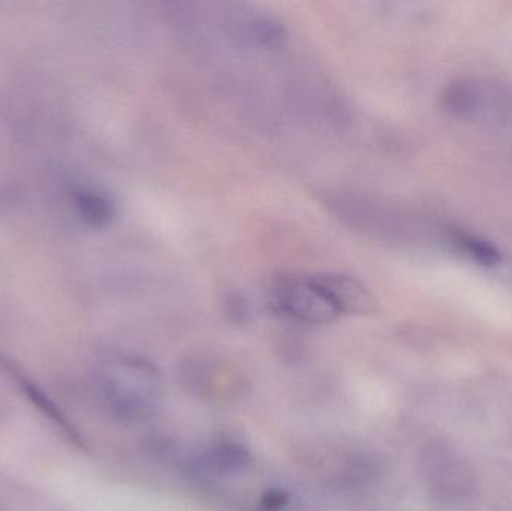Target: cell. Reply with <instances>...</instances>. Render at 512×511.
I'll list each match as a JSON object with an SVG mask.
<instances>
[{"label":"cell","mask_w":512,"mask_h":511,"mask_svg":"<svg viewBox=\"0 0 512 511\" xmlns=\"http://www.w3.org/2000/svg\"><path fill=\"white\" fill-rule=\"evenodd\" d=\"M448 240L480 266L493 269V267L501 266L504 261L501 249L486 237H481L480 234L453 227L448 230Z\"/></svg>","instance_id":"cell-4"},{"label":"cell","mask_w":512,"mask_h":511,"mask_svg":"<svg viewBox=\"0 0 512 511\" xmlns=\"http://www.w3.org/2000/svg\"><path fill=\"white\" fill-rule=\"evenodd\" d=\"M316 278L339 309L340 315H369L378 309L373 294L352 276L322 275Z\"/></svg>","instance_id":"cell-3"},{"label":"cell","mask_w":512,"mask_h":511,"mask_svg":"<svg viewBox=\"0 0 512 511\" xmlns=\"http://www.w3.org/2000/svg\"><path fill=\"white\" fill-rule=\"evenodd\" d=\"M81 213L87 221L104 225L114 216V204L110 198L95 191H86L80 198Z\"/></svg>","instance_id":"cell-6"},{"label":"cell","mask_w":512,"mask_h":511,"mask_svg":"<svg viewBox=\"0 0 512 511\" xmlns=\"http://www.w3.org/2000/svg\"><path fill=\"white\" fill-rule=\"evenodd\" d=\"M248 35L254 44L267 50H276L288 41V32L282 23L273 18H256L248 26Z\"/></svg>","instance_id":"cell-5"},{"label":"cell","mask_w":512,"mask_h":511,"mask_svg":"<svg viewBox=\"0 0 512 511\" xmlns=\"http://www.w3.org/2000/svg\"><path fill=\"white\" fill-rule=\"evenodd\" d=\"M268 303L282 317L304 324H327L339 309L316 276H279L268 288Z\"/></svg>","instance_id":"cell-2"},{"label":"cell","mask_w":512,"mask_h":511,"mask_svg":"<svg viewBox=\"0 0 512 511\" xmlns=\"http://www.w3.org/2000/svg\"><path fill=\"white\" fill-rule=\"evenodd\" d=\"M441 105L451 117L512 132V83L501 78L460 77L450 81Z\"/></svg>","instance_id":"cell-1"}]
</instances>
